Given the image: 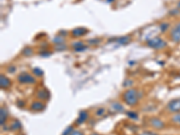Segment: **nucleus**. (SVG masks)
<instances>
[{"instance_id":"b1692460","label":"nucleus","mask_w":180,"mask_h":135,"mask_svg":"<svg viewBox=\"0 0 180 135\" xmlns=\"http://www.w3.org/2000/svg\"><path fill=\"white\" fill-rule=\"evenodd\" d=\"M92 135H98V134H95H95H92Z\"/></svg>"},{"instance_id":"f8f14e48","label":"nucleus","mask_w":180,"mask_h":135,"mask_svg":"<svg viewBox=\"0 0 180 135\" xmlns=\"http://www.w3.org/2000/svg\"><path fill=\"white\" fill-rule=\"evenodd\" d=\"M72 47L77 50V51H80V50H84L86 49L85 45L83 44L82 42H74L72 44Z\"/></svg>"},{"instance_id":"7ed1b4c3","label":"nucleus","mask_w":180,"mask_h":135,"mask_svg":"<svg viewBox=\"0 0 180 135\" xmlns=\"http://www.w3.org/2000/svg\"><path fill=\"white\" fill-rule=\"evenodd\" d=\"M18 81L22 84H33L35 82V79L27 73H22L18 76Z\"/></svg>"},{"instance_id":"9d476101","label":"nucleus","mask_w":180,"mask_h":135,"mask_svg":"<svg viewBox=\"0 0 180 135\" xmlns=\"http://www.w3.org/2000/svg\"><path fill=\"white\" fill-rule=\"evenodd\" d=\"M31 108L34 111H42V109H44V105L41 102H34V104L32 105Z\"/></svg>"},{"instance_id":"aec40b11","label":"nucleus","mask_w":180,"mask_h":135,"mask_svg":"<svg viewBox=\"0 0 180 135\" xmlns=\"http://www.w3.org/2000/svg\"><path fill=\"white\" fill-rule=\"evenodd\" d=\"M69 135H83V134L79 131H72L71 132H70Z\"/></svg>"},{"instance_id":"1a4fd4ad","label":"nucleus","mask_w":180,"mask_h":135,"mask_svg":"<svg viewBox=\"0 0 180 135\" xmlns=\"http://www.w3.org/2000/svg\"><path fill=\"white\" fill-rule=\"evenodd\" d=\"M48 95H49V94H48L46 89H40L39 91H38V93H37L38 97H39L40 99H42V100L47 99L49 97Z\"/></svg>"},{"instance_id":"6ab92c4d","label":"nucleus","mask_w":180,"mask_h":135,"mask_svg":"<svg viewBox=\"0 0 180 135\" xmlns=\"http://www.w3.org/2000/svg\"><path fill=\"white\" fill-rule=\"evenodd\" d=\"M114 107L115 108V110H116V111L123 110V106L120 105L119 104H116V103H115V104H114Z\"/></svg>"},{"instance_id":"f257e3e1","label":"nucleus","mask_w":180,"mask_h":135,"mask_svg":"<svg viewBox=\"0 0 180 135\" xmlns=\"http://www.w3.org/2000/svg\"><path fill=\"white\" fill-rule=\"evenodd\" d=\"M124 97L125 102L129 105H133L137 103L138 101V92L135 89H129L124 93Z\"/></svg>"},{"instance_id":"20e7f679","label":"nucleus","mask_w":180,"mask_h":135,"mask_svg":"<svg viewBox=\"0 0 180 135\" xmlns=\"http://www.w3.org/2000/svg\"><path fill=\"white\" fill-rule=\"evenodd\" d=\"M171 38H172V40L177 42L180 41V23L177 24L175 28L172 30L171 32Z\"/></svg>"},{"instance_id":"f03ea898","label":"nucleus","mask_w":180,"mask_h":135,"mask_svg":"<svg viewBox=\"0 0 180 135\" xmlns=\"http://www.w3.org/2000/svg\"><path fill=\"white\" fill-rule=\"evenodd\" d=\"M148 45L153 49H161L166 46L167 43L162 39H160L159 37H156V38H152V39H150L148 41Z\"/></svg>"},{"instance_id":"f3484780","label":"nucleus","mask_w":180,"mask_h":135,"mask_svg":"<svg viewBox=\"0 0 180 135\" xmlns=\"http://www.w3.org/2000/svg\"><path fill=\"white\" fill-rule=\"evenodd\" d=\"M32 53H33V50H32L30 48H25L24 50V55H31Z\"/></svg>"},{"instance_id":"4be33fe9","label":"nucleus","mask_w":180,"mask_h":135,"mask_svg":"<svg viewBox=\"0 0 180 135\" xmlns=\"http://www.w3.org/2000/svg\"><path fill=\"white\" fill-rule=\"evenodd\" d=\"M105 109H103V108H101V109H99V110H98V112H96V114H97L98 115H101V114H104L105 113Z\"/></svg>"},{"instance_id":"ddd939ff","label":"nucleus","mask_w":180,"mask_h":135,"mask_svg":"<svg viewBox=\"0 0 180 135\" xmlns=\"http://www.w3.org/2000/svg\"><path fill=\"white\" fill-rule=\"evenodd\" d=\"M87 118V113L85 112V111H82L80 112L79 115V117H78V120H77V123H79V124H81L83 123V122H85Z\"/></svg>"},{"instance_id":"423d86ee","label":"nucleus","mask_w":180,"mask_h":135,"mask_svg":"<svg viewBox=\"0 0 180 135\" xmlns=\"http://www.w3.org/2000/svg\"><path fill=\"white\" fill-rule=\"evenodd\" d=\"M10 84H11L10 80L7 78H6L5 76H4V75L0 76V86H1L2 88H7V87H9Z\"/></svg>"},{"instance_id":"0eeeda50","label":"nucleus","mask_w":180,"mask_h":135,"mask_svg":"<svg viewBox=\"0 0 180 135\" xmlns=\"http://www.w3.org/2000/svg\"><path fill=\"white\" fill-rule=\"evenodd\" d=\"M87 33V30L85 28H82V27H79V28H76L72 31V35L73 36H76V37H79V36H82L83 34H85Z\"/></svg>"},{"instance_id":"412c9836","label":"nucleus","mask_w":180,"mask_h":135,"mask_svg":"<svg viewBox=\"0 0 180 135\" xmlns=\"http://www.w3.org/2000/svg\"><path fill=\"white\" fill-rule=\"evenodd\" d=\"M174 121L177 122V123H180V114L178 115H176V116H174Z\"/></svg>"},{"instance_id":"393cba45","label":"nucleus","mask_w":180,"mask_h":135,"mask_svg":"<svg viewBox=\"0 0 180 135\" xmlns=\"http://www.w3.org/2000/svg\"><path fill=\"white\" fill-rule=\"evenodd\" d=\"M178 5H179V6H180V3H179V4H178Z\"/></svg>"},{"instance_id":"6e6552de","label":"nucleus","mask_w":180,"mask_h":135,"mask_svg":"<svg viewBox=\"0 0 180 135\" xmlns=\"http://www.w3.org/2000/svg\"><path fill=\"white\" fill-rule=\"evenodd\" d=\"M150 124L155 127V128H158V129H160V128L163 127V123L160 120L157 119V118H152L150 120Z\"/></svg>"},{"instance_id":"39448f33","label":"nucleus","mask_w":180,"mask_h":135,"mask_svg":"<svg viewBox=\"0 0 180 135\" xmlns=\"http://www.w3.org/2000/svg\"><path fill=\"white\" fill-rule=\"evenodd\" d=\"M169 109L171 112H177L180 109V100H173L169 104Z\"/></svg>"},{"instance_id":"5701e85b","label":"nucleus","mask_w":180,"mask_h":135,"mask_svg":"<svg viewBox=\"0 0 180 135\" xmlns=\"http://www.w3.org/2000/svg\"><path fill=\"white\" fill-rule=\"evenodd\" d=\"M141 135H154V134H151L150 132H145V133L141 134Z\"/></svg>"},{"instance_id":"dca6fc26","label":"nucleus","mask_w":180,"mask_h":135,"mask_svg":"<svg viewBox=\"0 0 180 135\" xmlns=\"http://www.w3.org/2000/svg\"><path fill=\"white\" fill-rule=\"evenodd\" d=\"M33 71H34V73L36 76H42V70H41L39 68H35V69H34Z\"/></svg>"},{"instance_id":"a211bd4d","label":"nucleus","mask_w":180,"mask_h":135,"mask_svg":"<svg viewBox=\"0 0 180 135\" xmlns=\"http://www.w3.org/2000/svg\"><path fill=\"white\" fill-rule=\"evenodd\" d=\"M72 132V127H71V126H69V127L67 128V130L63 132L62 135H69V134H70V132Z\"/></svg>"},{"instance_id":"4468645a","label":"nucleus","mask_w":180,"mask_h":135,"mask_svg":"<svg viewBox=\"0 0 180 135\" xmlns=\"http://www.w3.org/2000/svg\"><path fill=\"white\" fill-rule=\"evenodd\" d=\"M130 37H128V36H124V37H121L119 38V39L117 40V42L121 43V44H126L130 42Z\"/></svg>"},{"instance_id":"9b49d317","label":"nucleus","mask_w":180,"mask_h":135,"mask_svg":"<svg viewBox=\"0 0 180 135\" xmlns=\"http://www.w3.org/2000/svg\"><path fill=\"white\" fill-rule=\"evenodd\" d=\"M6 117H7V113H6L5 109L1 108V111H0V124L1 125H4Z\"/></svg>"},{"instance_id":"2eb2a0df","label":"nucleus","mask_w":180,"mask_h":135,"mask_svg":"<svg viewBox=\"0 0 180 135\" xmlns=\"http://www.w3.org/2000/svg\"><path fill=\"white\" fill-rule=\"evenodd\" d=\"M53 42L57 43V44H61L64 42V39L62 37H59V36H57L54 38V40H53Z\"/></svg>"}]
</instances>
